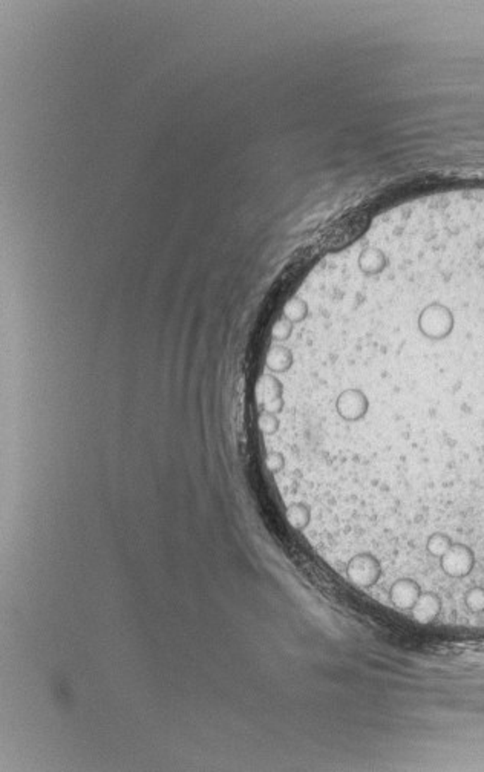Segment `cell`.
Segmentation results:
<instances>
[{
	"mask_svg": "<svg viewBox=\"0 0 484 772\" xmlns=\"http://www.w3.org/2000/svg\"><path fill=\"white\" fill-rule=\"evenodd\" d=\"M285 518L288 525L294 530L302 532L308 527L311 521V509L305 503H293L285 510Z\"/></svg>",
	"mask_w": 484,
	"mask_h": 772,
	"instance_id": "9",
	"label": "cell"
},
{
	"mask_svg": "<svg viewBox=\"0 0 484 772\" xmlns=\"http://www.w3.org/2000/svg\"><path fill=\"white\" fill-rule=\"evenodd\" d=\"M421 594L418 582L409 578L395 581L390 589V599L392 604L402 610H411Z\"/></svg>",
	"mask_w": 484,
	"mask_h": 772,
	"instance_id": "5",
	"label": "cell"
},
{
	"mask_svg": "<svg viewBox=\"0 0 484 772\" xmlns=\"http://www.w3.org/2000/svg\"><path fill=\"white\" fill-rule=\"evenodd\" d=\"M464 604L472 613L484 611V587H472L464 594Z\"/></svg>",
	"mask_w": 484,
	"mask_h": 772,
	"instance_id": "11",
	"label": "cell"
},
{
	"mask_svg": "<svg viewBox=\"0 0 484 772\" xmlns=\"http://www.w3.org/2000/svg\"><path fill=\"white\" fill-rule=\"evenodd\" d=\"M283 393H284V386L275 376L263 374L261 377L256 388V397H258V402L262 406L273 400H278V398H283Z\"/></svg>",
	"mask_w": 484,
	"mask_h": 772,
	"instance_id": "7",
	"label": "cell"
},
{
	"mask_svg": "<svg viewBox=\"0 0 484 772\" xmlns=\"http://www.w3.org/2000/svg\"><path fill=\"white\" fill-rule=\"evenodd\" d=\"M373 243L339 288L347 388L425 440L440 510H484V189L414 201Z\"/></svg>",
	"mask_w": 484,
	"mask_h": 772,
	"instance_id": "1",
	"label": "cell"
},
{
	"mask_svg": "<svg viewBox=\"0 0 484 772\" xmlns=\"http://www.w3.org/2000/svg\"><path fill=\"white\" fill-rule=\"evenodd\" d=\"M336 412L342 420L357 423L368 412V398L357 388H345L336 398Z\"/></svg>",
	"mask_w": 484,
	"mask_h": 772,
	"instance_id": "4",
	"label": "cell"
},
{
	"mask_svg": "<svg viewBox=\"0 0 484 772\" xmlns=\"http://www.w3.org/2000/svg\"><path fill=\"white\" fill-rule=\"evenodd\" d=\"M266 365L271 372L276 374H283L287 372L293 365V354L288 348L284 347H273L267 353Z\"/></svg>",
	"mask_w": 484,
	"mask_h": 772,
	"instance_id": "8",
	"label": "cell"
},
{
	"mask_svg": "<svg viewBox=\"0 0 484 772\" xmlns=\"http://www.w3.org/2000/svg\"><path fill=\"white\" fill-rule=\"evenodd\" d=\"M258 424H259V429L261 432L263 434V436H273V434H276L278 429H279V420L276 414H271V412H267V411H262L259 419H258Z\"/></svg>",
	"mask_w": 484,
	"mask_h": 772,
	"instance_id": "12",
	"label": "cell"
},
{
	"mask_svg": "<svg viewBox=\"0 0 484 772\" xmlns=\"http://www.w3.org/2000/svg\"><path fill=\"white\" fill-rule=\"evenodd\" d=\"M452 546H454L452 539L445 534H433L425 539L426 553L429 556L437 558V560H440V558H442Z\"/></svg>",
	"mask_w": 484,
	"mask_h": 772,
	"instance_id": "10",
	"label": "cell"
},
{
	"mask_svg": "<svg viewBox=\"0 0 484 772\" xmlns=\"http://www.w3.org/2000/svg\"><path fill=\"white\" fill-rule=\"evenodd\" d=\"M266 466L271 474H278L285 467V458L278 451H271L266 457Z\"/></svg>",
	"mask_w": 484,
	"mask_h": 772,
	"instance_id": "13",
	"label": "cell"
},
{
	"mask_svg": "<svg viewBox=\"0 0 484 772\" xmlns=\"http://www.w3.org/2000/svg\"><path fill=\"white\" fill-rule=\"evenodd\" d=\"M411 611L418 624H430L442 611V599L435 593H421Z\"/></svg>",
	"mask_w": 484,
	"mask_h": 772,
	"instance_id": "6",
	"label": "cell"
},
{
	"mask_svg": "<svg viewBox=\"0 0 484 772\" xmlns=\"http://www.w3.org/2000/svg\"><path fill=\"white\" fill-rule=\"evenodd\" d=\"M347 576L356 587H373L382 576V564L371 553H359L347 564Z\"/></svg>",
	"mask_w": 484,
	"mask_h": 772,
	"instance_id": "2",
	"label": "cell"
},
{
	"mask_svg": "<svg viewBox=\"0 0 484 772\" xmlns=\"http://www.w3.org/2000/svg\"><path fill=\"white\" fill-rule=\"evenodd\" d=\"M438 561L443 573L454 580H461L469 576L475 565H477L473 552L463 544H454Z\"/></svg>",
	"mask_w": 484,
	"mask_h": 772,
	"instance_id": "3",
	"label": "cell"
}]
</instances>
